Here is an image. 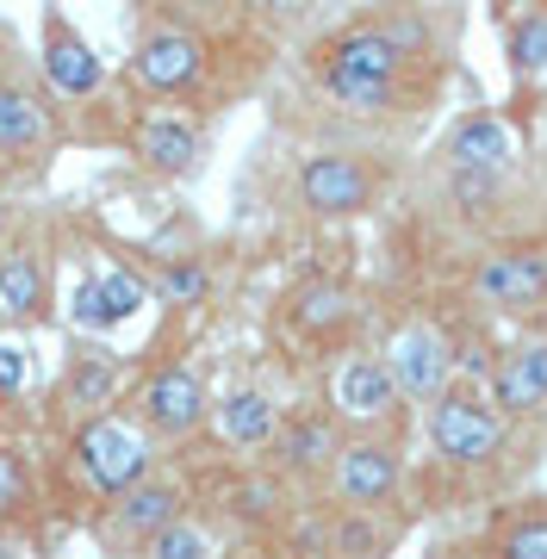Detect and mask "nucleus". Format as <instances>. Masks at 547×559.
<instances>
[{"instance_id": "obj_24", "label": "nucleus", "mask_w": 547, "mask_h": 559, "mask_svg": "<svg viewBox=\"0 0 547 559\" xmlns=\"http://www.w3.org/2000/svg\"><path fill=\"white\" fill-rule=\"evenodd\" d=\"M100 293H106L112 323H124V318H138L143 305H150V280H138L131 267H112V274H100Z\"/></svg>"}, {"instance_id": "obj_19", "label": "nucleus", "mask_w": 547, "mask_h": 559, "mask_svg": "<svg viewBox=\"0 0 547 559\" xmlns=\"http://www.w3.org/2000/svg\"><path fill=\"white\" fill-rule=\"evenodd\" d=\"M491 399L504 411H542L547 404V342H528L491 373Z\"/></svg>"}, {"instance_id": "obj_9", "label": "nucleus", "mask_w": 547, "mask_h": 559, "mask_svg": "<svg viewBox=\"0 0 547 559\" xmlns=\"http://www.w3.org/2000/svg\"><path fill=\"white\" fill-rule=\"evenodd\" d=\"M299 200L311 205L318 218H348V212H361V205L373 200V175H367L355 156L324 150V156H311L299 168Z\"/></svg>"}, {"instance_id": "obj_29", "label": "nucleus", "mask_w": 547, "mask_h": 559, "mask_svg": "<svg viewBox=\"0 0 547 559\" xmlns=\"http://www.w3.org/2000/svg\"><path fill=\"white\" fill-rule=\"evenodd\" d=\"M25 385V348L0 342V392H20Z\"/></svg>"}, {"instance_id": "obj_22", "label": "nucleus", "mask_w": 547, "mask_h": 559, "mask_svg": "<svg viewBox=\"0 0 547 559\" xmlns=\"http://www.w3.org/2000/svg\"><path fill=\"white\" fill-rule=\"evenodd\" d=\"M212 554H218V540L205 535L200 522H187V516L168 522L156 540H143V559H212Z\"/></svg>"}, {"instance_id": "obj_12", "label": "nucleus", "mask_w": 547, "mask_h": 559, "mask_svg": "<svg viewBox=\"0 0 547 559\" xmlns=\"http://www.w3.org/2000/svg\"><path fill=\"white\" fill-rule=\"evenodd\" d=\"M330 404H336V417H348V423H380V417H392L399 385L385 373V360L348 355L343 367H336V380H330Z\"/></svg>"}, {"instance_id": "obj_8", "label": "nucleus", "mask_w": 547, "mask_h": 559, "mask_svg": "<svg viewBox=\"0 0 547 559\" xmlns=\"http://www.w3.org/2000/svg\"><path fill=\"white\" fill-rule=\"evenodd\" d=\"M131 150H138V162L150 168V175L181 180V175L200 168L205 131L193 119H181V112H143V119L131 124Z\"/></svg>"}, {"instance_id": "obj_27", "label": "nucleus", "mask_w": 547, "mask_h": 559, "mask_svg": "<svg viewBox=\"0 0 547 559\" xmlns=\"http://www.w3.org/2000/svg\"><path fill=\"white\" fill-rule=\"evenodd\" d=\"M498 559H547V522H516L504 540H498Z\"/></svg>"}, {"instance_id": "obj_17", "label": "nucleus", "mask_w": 547, "mask_h": 559, "mask_svg": "<svg viewBox=\"0 0 547 559\" xmlns=\"http://www.w3.org/2000/svg\"><path fill=\"white\" fill-rule=\"evenodd\" d=\"M448 156L461 162L466 175H486V168H504L516 156V138H510L504 119H486V112H473L448 131Z\"/></svg>"}, {"instance_id": "obj_6", "label": "nucleus", "mask_w": 547, "mask_h": 559, "mask_svg": "<svg viewBox=\"0 0 547 559\" xmlns=\"http://www.w3.org/2000/svg\"><path fill=\"white\" fill-rule=\"evenodd\" d=\"M38 75L57 100H94L106 87L100 50H94L87 32H75L69 13H57V7H44V20H38Z\"/></svg>"}, {"instance_id": "obj_13", "label": "nucleus", "mask_w": 547, "mask_h": 559, "mask_svg": "<svg viewBox=\"0 0 547 559\" xmlns=\"http://www.w3.org/2000/svg\"><path fill=\"white\" fill-rule=\"evenodd\" d=\"M336 491L348 503H385L399 491V454L380 441H355L336 454Z\"/></svg>"}, {"instance_id": "obj_10", "label": "nucleus", "mask_w": 547, "mask_h": 559, "mask_svg": "<svg viewBox=\"0 0 547 559\" xmlns=\"http://www.w3.org/2000/svg\"><path fill=\"white\" fill-rule=\"evenodd\" d=\"M385 373H392V385H399L405 399H442L448 342L436 336V330H424V323H411V330H399V336L385 342Z\"/></svg>"}, {"instance_id": "obj_30", "label": "nucleus", "mask_w": 547, "mask_h": 559, "mask_svg": "<svg viewBox=\"0 0 547 559\" xmlns=\"http://www.w3.org/2000/svg\"><path fill=\"white\" fill-rule=\"evenodd\" d=\"M7 237H13V205L0 200V242H7Z\"/></svg>"}, {"instance_id": "obj_3", "label": "nucleus", "mask_w": 547, "mask_h": 559, "mask_svg": "<svg viewBox=\"0 0 547 559\" xmlns=\"http://www.w3.org/2000/svg\"><path fill=\"white\" fill-rule=\"evenodd\" d=\"M62 143V106L50 87L25 75H0V168L7 175H32L57 156Z\"/></svg>"}, {"instance_id": "obj_7", "label": "nucleus", "mask_w": 547, "mask_h": 559, "mask_svg": "<svg viewBox=\"0 0 547 559\" xmlns=\"http://www.w3.org/2000/svg\"><path fill=\"white\" fill-rule=\"evenodd\" d=\"M205 380L193 367H163L150 373L138 392V417H143V436H193L205 423Z\"/></svg>"}, {"instance_id": "obj_1", "label": "nucleus", "mask_w": 547, "mask_h": 559, "mask_svg": "<svg viewBox=\"0 0 547 559\" xmlns=\"http://www.w3.org/2000/svg\"><path fill=\"white\" fill-rule=\"evenodd\" d=\"M399 62H405V50L385 38V25H355V32H343L336 44H324L318 75H324L330 100L355 106V112H385V106H392Z\"/></svg>"}, {"instance_id": "obj_18", "label": "nucleus", "mask_w": 547, "mask_h": 559, "mask_svg": "<svg viewBox=\"0 0 547 559\" xmlns=\"http://www.w3.org/2000/svg\"><path fill=\"white\" fill-rule=\"evenodd\" d=\"M212 411H218V429H224L230 448H267V441L281 436V411H274V399L255 392V385L230 392V399L212 404Z\"/></svg>"}, {"instance_id": "obj_14", "label": "nucleus", "mask_w": 547, "mask_h": 559, "mask_svg": "<svg viewBox=\"0 0 547 559\" xmlns=\"http://www.w3.org/2000/svg\"><path fill=\"white\" fill-rule=\"evenodd\" d=\"M181 485H168V479H143L138 491H124L119 503H112V528H119L124 540H156L168 528V522H181Z\"/></svg>"}, {"instance_id": "obj_23", "label": "nucleus", "mask_w": 547, "mask_h": 559, "mask_svg": "<svg viewBox=\"0 0 547 559\" xmlns=\"http://www.w3.org/2000/svg\"><path fill=\"white\" fill-rule=\"evenodd\" d=\"M69 318H75V330H87V336H106V330H112V311H106L100 274H82V280H75V293H69Z\"/></svg>"}, {"instance_id": "obj_4", "label": "nucleus", "mask_w": 547, "mask_h": 559, "mask_svg": "<svg viewBox=\"0 0 547 559\" xmlns=\"http://www.w3.org/2000/svg\"><path fill=\"white\" fill-rule=\"evenodd\" d=\"M50 311H57V255L38 230H13L0 242V318L50 323Z\"/></svg>"}, {"instance_id": "obj_28", "label": "nucleus", "mask_w": 547, "mask_h": 559, "mask_svg": "<svg viewBox=\"0 0 547 559\" xmlns=\"http://www.w3.org/2000/svg\"><path fill=\"white\" fill-rule=\"evenodd\" d=\"M25 460L13 454V448H0V510H7V503H20L25 498Z\"/></svg>"}, {"instance_id": "obj_20", "label": "nucleus", "mask_w": 547, "mask_h": 559, "mask_svg": "<svg viewBox=\"0 0 547 559\" xmlns=\"http://www.w3.org/2000/svg\"><path fill=\"white\" fill-rule=\"evenodd\" d=\"M274 454H281L286 473H318V466H324L330 454H343V448H336V429H330L324 417H299L274 436Z\"/></svg>"}, {"instance_id": "obj_5", "label": "nucleus", "mask_w": 547, "mask_h": 559, "mask_svg": "<svg viewBox=\"0 0 547 559\" xmlns=\"http://www.w3.org/2000/svg\"><path fill=\"white\" fill-rule=\"evenodd\" d=\"M131 81L156 100H181L205 81V44L187 32V25H150L138 44H131Z\"/></svg>"}, {"instance_id": "obj_11", "label": "nucleus", "mask_w": 547, "mask_h": 559, "mask_svg": "<svg viewBox=\"0 0 547 559\" xmlns=\"http://www.w3.org/2000/svg\"><path fill=\"white\" fill-rule=\"evenodd\" d=\"M498 417H491L486 404L461 399V392H442L436 411H429V441H436V454L448 460H486L498 448Z\"/></svg>"}, {"instance_id": "obj_16", "label": "nucleus", "mask_w": 547, "mask_h": 559, "mask_svg": "<svg viewBox=\"0 0 547 559\" xmlns=\"http://www.w3.org/2000/svg\"><path fill=\"white\" fill-rule=\"evenodd\" d=\"M112 392H119V360L106 355V348H87V355H75L69 367H62L57 404L82 411V423H87V417H100L106 404H112Z\"/></svg>"}, {"instance_id": "obj_26", "label": "nucleus", "mask_w": 547, "mask_h": 559, "mask_svg": "<svg viewBox=\"0 0 547 559\" xmlns=\"http://www.w3.org/2000/svg\"><path fill=\"white\" fill-rule=\"evenodd\" d=\"M156 293L175 299V305H193L205 293V267H200V261H168L163 274H156Z\"/></svg>"}, {"instance_id": "obj_2", "label": "nucleus", "mask_w": 547, "mask_h": 559, "mask_svg": "<svg viewBox=\"0 0 547 559\" xmlns=\"http://www.w3.org/2000/svg\"><path fill=\"white\" fill-rule=\"evenodd\" d=\"M69 454H75V466H82V479L94 485L100 498H112V503L150 479V436H143L138 423L112 417V411H100V417L75 423V436H69Z\"/></svg>"}, {"instance_id": "obj_31", "label": "nucleus", "mask_w": 547, "mask_h": 559, "mask_svg": "<svg viewBox=\"0 0 547 559\" xmlns=\"http://www.w3.org/2000/svg\"><path fill=\"white\" fill-rule=\"evenodd\" d=\"M0 187H7V168H0Z\"/></svg>"}, {"instance_id": "obj_15", "label": "nucleus", "mask_w": 547, "mask_h": 559, "mask_svg": "<svg viewBox=\"0 0 547 559\" xmlns=\"http://www.w3.org/2000/svg\"><path fill=\"white\" fill-rule=\"evenodd\" d=\"M479 293L491 305H510V311H528V305H542L547 293V255H491L479 267Z\"/></svg>"}, {"instance_id": "obj_25", "label": "nucleus", "mask_w": 547, "mask_h": 559, "mask_svg": "<svg viewBox=\"0 0 547 559\" xmlns=\"http://www.w3.org/2000/svg\"><path fill=\"white\" fill-rule=\"evenodd\" d=\"M343 318H348V293L343 286H305V299H299L305 330H330V323H343Z\"/></svg>"}, {"instance_id": "obj_21", "label": "nucleus", "mask_w": 547, "mask_h": 559, "mask_svg": "<svg viewBox=\"0 0 547 559\" xmlns=\"http://www.w3.org/2000/svg\"><path fill=\"white\" fill-rule=\"evenodd\" d=\"M504 44H510V69H516V75H547V13L510 20Z\"/></svg>"}]
</instances>
